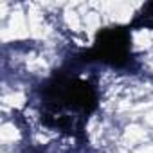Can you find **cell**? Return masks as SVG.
<instances>
[{"instance_id": "1", "label": "cell", "mask_w": 153, "mask_h": 153, "mask_svg": "<svg viewBox=\"0 0 153 153\" xmlns=\"http://www.w3.org/2000/svg\"><path fill=\"white\" fill-rule=\"evenodd\" d=\"M42 121L63 133L83 137L90 114L97 108L92 83L67 72H56L42 87Z\"/></svg>"}, {"instance_id": "2", "label": "cell", "mask_w": 153, "mask_h": 153, "mask_svg": "<svg viewBox=\"0 0 153 153\" xmlns=\"http://www.w3.org/2000/svg\"><path fill=\"white\" fill-rule=\"evenodd\" d=\"M85 59H96L112 67H123L131 59L130 27H105L96 34L92 49L85 52Z\"/></svg>"}]
</instances>
